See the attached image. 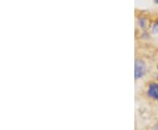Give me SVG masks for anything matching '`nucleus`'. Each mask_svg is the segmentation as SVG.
<instances>
[{"label":"nucleus","instance_id":"1","mask_svg":"<svg viewBox=\"0 0 158 130\" xmlns=\"http://www.w3.org/2000/svg\"><path fill=\"white\" fill-rule=\"evenodd\" d=\"M146 72V66L144 62L141 60H136L135 65V78H141L142 76Z\"/></svg>","mask_w":158,"mask_h":130},{"label":"nucleus","instance_id":"2","mask_svg":"<svg viewBox=\"0 0 158 130\" xmlns=\"http://www.w3.org/2000/svg\"><path fill=\"white\" fill-rule=\"evenodd\" d=\"M148 95L155 99H158V84H151L148 89Z\"/></svg>","mask_w":158,"mask_h":130},{"label":"nucleus","instance_id":"3","mask_svg":"<svg viewBox=\"0 0 158 130\" xmlns=\"http://www.w3.org/2000/svg\"><path fill=\"white\" fill-rule=\"evenodd\" d=\"M153 32L154 33H157L158 32V21L154 24V26H153Z\"/></svg>","mask_w":158,"mask_h":130},{"label":"nucleus","instance_id":"4","mask_svg":"<svg viewBox=\"0 0 158 130\" xmlns=\"http://www.w3.org/2000/svg\"><path fill=\"white\" fill-rule=\"evenodd\" d=\"M140 25H141V27H144L145 26V22H144V19H140Z\"/></svg>","mask_w":158,"mask_h":130}]
</instances>
